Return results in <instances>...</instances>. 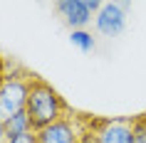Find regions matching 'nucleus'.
Segmentation results:
<instances>
[{"mask_svg": "<svg viewBox=\"0 0 146 143\" xmlns=\"http://www.w3.org/2000/svg\"><path fill=\"white\" fill-rule=\"evenodd\" d=\"M54 10L69 30H87V25L102 10V3L99 0H60Z\"/></svg>", "mask_w": 146, "mask_h": 143, "instance_id": "obj_3", "label": "nucleus"}, {"mask_svg": "<svg viewBox=\"0 0 146 143\" xmlns=\"http://www.w3.org/2000/svg\"><path fill=\"white\" fill-rule=\"evenodd\" d=\"M99 143H134V119H87Z\"/></svg>", "mask_w": 146, "mask_h": 143, "instance_id": "obj_4", "label": "nucleus"}, {"mask_svg": "<svg viewBox=\"0 0 146 143\" xmlns=\"http://www.w3.org/2000/svg\"><path fill=\"white\" fill-rule=\"evenodd\" d=\"M5 143H37V133H23V136H13Z\"/></svg>", "mask_w": 146, "mask_h": 143, "instance_id": "obj_11", "label": "nucleus"}, {"mask_svg": "<svg viewBox=\"0 0 146 143\" xmlns=\"http://www.w3.org/2000/svg\"><path fill=\"white\" fill-rule=\"evenodd\" d=\"M82 116H64L57 123L37 131V143H79L82 136Z\"/></svg>", "mask_w": 146, "mask_h": 143, "instance_id": "obj_5", "label": "nucleus"}, {"mask_svg": "<svg viewBox=\"0 0 146 143\" xmlns=\"http://www.w3.org/2000/svg\"><path fill=\"white\" fill-rule=\"evenodd\" d=\"M5 82H8V67H5V59L0 57V91L5 86Z\"/></svg>", "mask_w": 146, "mask_h": 143, "instance_id": "obj_12", "label": "nucleus"}, {"mask_svg": "<svg viewBox=\"0 0 146 143\" xmlns=\"http://www.w3.org/2000/svg\"><path fill=\"white\" fill-rule=\"evenodd\" d=\"M5 67H8V82H5V86L0 91V113H3V119H10V116L25 111L27 96H30L32 74L15 72V67L10 62H5Z\"/></svg>", "mask_w": 146, "mask_h": 143, "instance_id": "obj_2", "label": "nucleus"}, {"mask_svg": "<svg viewBox=\"0 0 146 143\" xmlns=\"http://www.w3.org/2000/svg\"><path fill=\"white\" fill-rule=\"evenodd\" d=\"M25 111H27V116H30V121H32V131L37 133L42 128L57 123L60 119L69 116V106L50 82L40 79V76H32L30 96H27Z\"/></svg>", "mask_w": 146, "mask_h": 143, "instance_id": "obj_1", "label": "nucleus"}, {"mask_svg": "<svg viewBox=\"0 0 146 143\" xmlns=\"http://www.w3.org/2000/svg\"><path fill=\"white\" fill-rule=\"evenodd\" d=\"M134 143H146V113L134 116Z\"/></svg>", "mask_w": 146, "mask_h": 143, "instance_id": "obj_9", "label": "nucleus"}, {"mask_svg": "<svg viewBox=\"0 0 146 143\" xmlns=\"http://www.w3.org/2000/svg\"><path fill=\"white\" fill-rule=\"evenodd\" d=\"M5 131H8V138L23 136V133H35L27 111H20V113H15V116H10V119H5Z\"/></svg>", "mask_w": 146, "mask_h": 143, "instance_id": "obj_7", "label": "nucleus"}, {"mask_svg": "<svg viewBox=\"0 0 146 143\" xmlns=\"http://www.w3.org/2000/svg\"><path fill=\"white\" fill-rule=\"evenodd\" d=\"M8 141V131H5V119H3V113H0V143Z\"/></svg>", "mask_w": 146, "mask_h": 143, "instance_id": "obj_13", "label": "nucleus"}, {"mask_svg": "<svg viewBox=\"0 0 146 143\" xmlns=\"http://www.w3.org/2000/svg\"><path fill=\"white\" fill-rule=\"evenodd\" d=\"M126 3H102V10L94 17V27L104 37H116L126 27Z\"/></svg>", "mask_w": 146, "mask_h": 143, "instance_id": "obj_6", "label": "nucleus"}, {"mask_svg": "<svg viewBox=\"0 0 146 143\" xmlns=\"http://www.w3.org/2000/svg\"><path fill=\"white\" fill-rule=\"evenodd\" d=\"M69 42L77 47L79 52H94L97 49V40L92 37L89 30H69Z\"/></svg>", "mask_w": 146, "mask_h": 143, "instance_id": "obj_8", "label": "nucleus"}, {"mask_svg": "<svg viewBox=\"0 0 146 143\" xmlns=\"http://www.w3.org/2000/svg\"><path fill=\"white\" fill-rule=\"evenodd\" d=\"M82 136H79V143H99L97 141V131H94L92 126H89V121L87 119H82Z\"/></svg>", "mask_w": 146, "mask_h": 143, "instance_id": "obj_10", "label": "nucleus"}]
</instances>
